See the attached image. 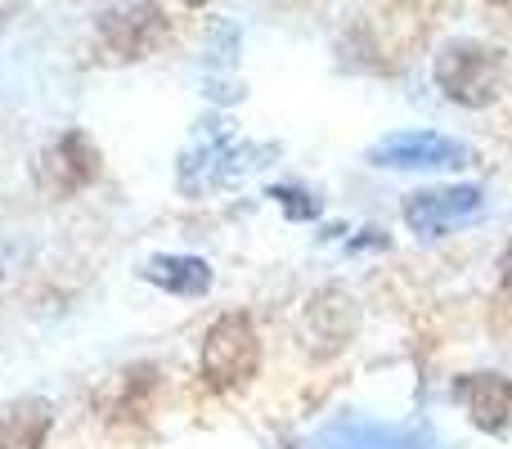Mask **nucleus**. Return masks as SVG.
Here are the masks:
<instances>
[{"instance_id": "nucleus-6", "label": "nucleus", "mask_w": 512, "mask_h": 449, "mask_svg": "<svg viewBox=\"0 0 512 449\" xmlns=\"http://www.w3.org/2000/svg\"><path fill=\"white\" fill-rule=\"evenodd\" d=\"M472 153L463 149L459 140H450V135L441 131H396L387 135V140L373 149V162L378 167H463Z\"/></svg>"}, {"instance_id": "nucleus-12", "label": "nucleus", "mask_w": 512, "mask_h": 449, "mask_svg": "<svg viewBox=\"0 0 512 449\" xmlns=\"http://www.w3.org/2000/svg\"><path fill=\"white\" fill-rule=\"evenodd\" d=\"M189 5H203V0H189Z\"/></svg>"}, {"instance_id": "nucleus-9", "label": "nucleus", "mask_w": 512, "mask_h": 449, "mask_svg": "<svg viewBox=\"0 0 512 449\" xmlns=\"http://www.w3.org/2000/svg\"><path fill=\"white\" fill-rule=\"evenodd\" d=\"M54 409L50 400H14V405L0 414V449H41L45 436H50Z\"/></svg>"}, {"instance_id": "nucleus-4", "label": "nucleus", "mask_w": 512, "mask_h": 449, "mask_svg": "<svg viewBox=\"0 0 512 449\" xmlns=\"http://www.w3.org/2000/svg\"><path fill=\"white\" fill-rule=\"evenodd\" d=\"M99 41L113 59H144L153 54L162 41H167V18L153 0H135V5L108 9L99 18Z\"/></svg>"}, {"instance_id": "nucleus-11", "label": "nucleus", "mask_w": 512, "mask_h": 449, "mask_svg": "<svg viewBox=\"0 0 512 449\" xmlns=\"http://www.w3.org/2000/svg\"><path fill=\"white\" fill-rule=\"evenodd\" d=\"M499 288L512 297V243L504 247V256H499Z\"/></svg>"}, {"instance_id": "nucleus-7", "label": "nucleus", "mask_w": 512, "mask_h": 449, "mask_svg": "<svg viewBox=\"0 0 512 449\" xmlns=\"http://www.w3.org/2000/svg\"><path fill=\"white\" fill-rule=\"evenodd\" d=\"M355 319H360L355 301L346 297L342 288H324V292H315V297L306 301V310H301V333H306L310 351L333 355V351H342V346L351 342Z\"/></svg>"}, {"instance_id": "nucleus-3", "label": "nucleus", "mask_w": 512, "mask_h": 449, "mask_svg": "<svg viewBox=\"0 0 512 449\" xmlns=\"http://www.w3.org/2000/svg\"><path fill=\"white\" fill-rule=\"evenodd\" d=\"M99 176V149L81 131H63L50 149L36 158V189L45 198H72Z\"/></svg>"}, {"instance_id": "nucleus-10", "label": "nucleus", "mask_w": 512, "mask_h": 449, "mask_svg": "<svg viewBox=\"0 0 512 449\" xmlns=\"http://www.w3.org/2000/svg\"><path fill=\"white\" fill-rule=\"evenodd\" d=\"M144 274H149L158 288L180 292V297L207 292V283H212V270H207V261H198V256H158V261H149Z\"/></svg>"}, {"instance_id": "nucleus-8", "label": "nucleus", "mask_w": 512, "mask_h": 449, "mask_svg": "<svg viewBox=\"0 0 512 449\" xmlns=\"http://www.w3.org/2000/svg\"><path fill=\"white\" fill-rule=\"evenodd\" d=\"M454 400L468 409L481 432H504L512 418V382L504 373H463L454 382Z\"/></svg>"}, {"instance_id": "nucleus-2", "label": "nucleus", "mask_w": 512, "mask_h": 449, "mask_svg": "<svg viewBox=\"0 0 512 449\" xmlns=\"http://www.w3.org/2000/svg\"><path fill=\"white\" fill-rule=\"evenodd\" d=\"M261 369V337H256L252 319L243 310L221 315L207 328L203 342V382L212 391H234L256 378Z\"/></svg>"}, {"instance_id": "nucleus-1", "label": "nucleus", "mask_w": 512, "mask_h": 449, "mask_svg": "<svg viewBox=\"0 0 512 449\" xmlns=\"http://www.w3.org/2000/svg\"><path fill=\"white\" fill-rule=\"evenodd\" d=\"M436 86L445 90V99L463 108H486L504 90V59L499 50L477 41H450L436 54Z\"/></svg>"}, {"instance_id": "nucleus-5", "label": "nucleus", "mask_w": 512, "mask_h": 449, "mask_svg": "<svg viewBox=\"0 0 512 449\" xmlns=\"http://www.w3.org/2000/svg\"><path fill=\"white\" fill-rule=\"evenodd\" d=\"M481 212V189L477 185H450V189H418L405 198V225L418 238H441L454 225L472 221Z\"/></svg>"}]
</instances>
